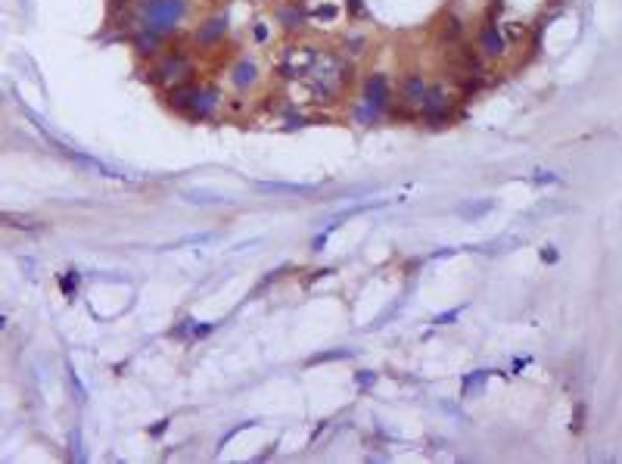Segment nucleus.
Instances as JSON below:
<instances>
[{"label": "nucleus", "instance_id": "nucleus-26", "mask_svg": "<svg viewBox=\"0 0 622 464\" xmlns=\"http://www.w3.org/2000/svg\"><path fill=\"white\" fill-rule=\"evenodd\" d=\"M255 38H258V41H265V38H267V28L258 26V28H255Z\"/></svg>", "mask_w": 622, "mask_h": 464}, {"label": "nucleus", "instance_id": "nucleus-15", "mask_svg": "<svg viewBox=\"0 0 622 464\" xmlns=\"http://www.w3.org/2000/svg\"><path fill=\"white\" fill-rule=\"evenodd\" d=\"M277 16H280L283 28H289V31L302 28V13H299V6H296V10H277Z\"/></svg>", "mask_w": 622, "mask_h": 464}, {"label": "nucleus", "instance_id": "nucleus-16", "mask_svg": "<svg viewBox=\"0 0 622 464\" xmlns=\"http://www.w3.org/2000/svg\"><path fill=\"white\" fill-rule=\"evenodd\" d=\"M352 356V349H336V352H321V356H311L309 365H321V361H336V358H345Z\"/></svg>", "mask_w": 622, "mask_h": 464}, {"label": "nucleus", "instance_id": "nucleus-1", "mask_svg": "<svg viewBox=\"0 0 622 464\" xmlns=\"http://www.w3.org/2000/svg\"><path fill=\"white\" fill-rule=\"evenodd\" d=\"M140 22L149 31L175 35L190 13V0H140Z\"/></svg>", "mask_w": 622, "mask_h": 464}, {"label": "nucleus", "instance_id": "nucleus-13", "mask_svg": "<svg viewBox=\"0 0 622 464\" xmlns=\"http://www.w3.org/2000/svg\"><path fill=\"white\" fill-rule=\"evenodd\" d=\"M184 200L193 203V206H218V203H231V196L212 191H184Z\"/></svg>", "mask_w": 622, "mask_h": 464}, {"label": "nucleus", "instance_id": "nucleus-19", "mask_svg": "<svg viewBox=\"0 0 622 464\" xmlns=\"http://www.w3.org/2000/svg\"><path fill=\"white\" fill-rule=\"evenodd\" d=\"M532 178L539 181V184H545V181H548V184H554V181H557V175H554V171H535Z\"/></svg>", "mask_w": 622, "mask_h": 464}, {"label": "nucleus", "instance_id": "nucleus-11", "mask_svg": "<svg viewBox=\"0 0 622 464\" xmlns=\"http://www.w3.org/2000/svg\"><path fill=\"white\" fill-rule=\"evenodd\" d=\"M231 81H234V88H240V91L252 88V84L258 81V66H255V62H252L249 57H243V60L237 62V66H234Z\"/></svg>", "mask_w": 622, "mask_h": 464}, {"label": "nucleus", "instance_id": "nucleus-10", "mask_svg": "<svg viewBox=\"0 0 622 464\" xmlns=\"http://www.w3.org/2000/svg\"><path fill=\"white\" fill-rule=\"evenodd\" d=\"M196 84L193 81H180V84H171L168 88V106L178 109V113H190L193 100H196Z\"/></svg>", "mask_w": 622, "mask_h": 464}, {"label": "nucleus", "instance_id": "nucleus-5", "mask_svg": "<svg viewBox=\"0 0 622 464\" xmlns=\"http://www.w3.org/2000/svg\"><path fill=\"white\" fill-rule=\"evenodd\" d=\"M479 53L485 60H501L507 53V38L501 35V28L495 22H485V28L479 31Z\"/></svg>", "mask_w": 622, "mask_h": 464}, {"label": "nucleus", "instance_id": "nucleus-22", "mask_svg": "<svg viewBox=\"0 0 622 464\" xmlns=\"http://www.w3.org/2000/svg\"><path fill=\"white\" fill-rule=\"evenodd\" d=\"M72 287H78V278H66V281H62V290H66V293H72Z\"/></svg>", "mask_w": 622, "mask_h": 464}, {"label": "nucleus", "instance_id": "nucleus-14", "mask_svg": "<svg viewBox=\"0 0 622 464\" xmlns=\"http://www.w3.org/2000/svg\"><path fill=\"white\" fill-rule=\"evenodd\" d=\"M461 35H463V22L458 19V16H448L442 26H439V41H442V44L461 41Z\"/></svg>", "mask_w": 622, "mask_h": 464}, {"label": "nucleus", "instance_id": "nucleus-6", "mask_svg": "<svg viewBox=\"0 0 622 464\" xmlns=\"http://www.w3.org/2000/svg\"><path fill=\"white\" fill-rule=\"evenodd\" d=\"M423 94H427V78H423V75L411 72V75L401 78V84H398V103L405 106V109H420Z\"/></svg>", "mask_w": 622, "mask_h": 464}, {"label": "nucleus", "instance_id": "nucleus-23", "mask_svg": "<svg viewBox=\"0 0 622 464\" xmlns=\"http://www.w3.org/2000/svg\"><path fill=\"white\" fill-rule=\"evenodd\" d=\"M349 6H352V13H355V16H364V6H361V0H349Z\"/></svg>", "mask_w": 622, "mask_h": 464}, {"label": "nucleus", "instance_id": "nucleus-17", "mask_svg": "<svg viewBox=\"0 0 622 464\" xmlns=\"http://www.w3.org/2000/svg\"><path fill=\"white\" fill-rule=\"evenodd\" d=\"M492 209V203H483V206H461V215L463 218H476V215H483V212H489Z\"/></svg>", "mask_w": 622, "mask_h": 464}, {"label": "nucleus", "instance_id": "nucleus-12", "mask_svg": "<svg viewBox=\"0 0 622 464\" xmlns=\"http://www.w3.org/2000/svg\"><path fill=\"white\" fill-rule=\"evenodd\" d=\"M258 191H265V193H293V196H299V193H314V184H287V181H262V184H258Z\"/></svg>", "mask_w": 622, "mask_h": 464}, {"label": "nucleus", "instance_id": "nucleus-25", "mask_svg": "<svg viewBox=\"0 0 622 464\" xmlns=\"http://www.w3.org/2000/svg\"><path fill=\"white\" fill-rule=\"evenodd\" d=\"M358 383H361V387H367V383H371V371H361V377H358Z\"/></svg>", "mask_w": 622, "mask_h": 464}, {"label": "nucleus", "instance_id": "nucleus-21", "mask_svg": "<svg viewBox=\"0 0 622 464\" xmlns=\"http://www.w3.org/2000/svg\"><path fill=\"white\" fill-rule=\"evenodd\" d=\"M541 259H545V262H557V249H554V247H545V249H541Z\"/></svg>", "mask_w": 622, "mask_h": 464}, {"label": "nucleus", "instance_id": "nucleus-24", "mask_svg": "<svg viewBox=\"0 0 622 464\" xmlns=\"http://www.w3.org/2000/svg\"><path fill=\"white\" fill-rule=\"evenodd\" d=\"M165 427H168V421H159V424H156V427H153V436H159V434H165Z\"/></svg>", "mask_w": 622, "mask_h": 464}, {"label": "nucleus", "instance_id": "nucleus-7", "mask_svg": "<svg viewBox=\"0 0 622 464\" xmlns=\"http://www.w3.org/2000/svg\"><path fill=\"white\" fill-rule=\"evenodd\" d=\"M218 103H221V91L218 88H200L196 91L193 106H190V115L193 119H209V115L218 109Z\"/></svg>", "mask_w": 622, "mask_h": 464}, {"label": "nucleus", "instance_id": "nucleus-2", "mask_svg": "<svg viewBox=\"0 0 622 464\" xmlns=\"http://www.w3.org/2000/svg\"><path fill=\"white\" fill-rule=\"evenodd\" d=\"M389 81H386V75H371L364 81V94H361V103L355 109L358 122L361 125H374L380 115L389 109Z\"/></svg>", "mask_w": 622, "mask_h": 464}, {"label": "nucleus", "instance_id": "nucleus-8", "mask_svg": "<svg viewBox=\"0 0 622 464\" xmlns=\"http://www.w3.org/2000/svg\"><path fill=\"white\" fill-rule=\"evenodd\" d=\"M227 31V16L224 13H218V16H212V19H206L200 28L193 31V41L200 44V47H206V44H215L218 38H221Z\"/></svg>", "mask_w": 622, "mask_h": 464}, {"label": "nucleus", "instance_id": "nucleus-4", "mask_svg": "<svg viewBox=\"0 0 622 464\" xmlns=\"http://www.w3.org/2000/svg\"><path fill=\"white\" fill-rule=\"evenodd\" d=\"M190 75H193V62H190V57H187L184 50H171V53H165V57L156 62L153 66V72H149V81H156V84H180V81H190Z\"/></svg>", "mask_w": 622, "mask_h": 464}, {"label": "nucleus", "instance_id": "nucleus-3", "mask_svg": "<svg viewBox=\"0 0 622 464\" xmlns=\"http://www.w3.org/2000/svg\"><path fill=\"white\" fill-rule=\"evenodd\" d=\"M420 115L430 128H445L451 122V91H448V84H427V94L420 100Z\"/></svg>", "mask_w": 622, "mask_h": 464}, {"label": "nucleus", "instance_id": "nucleus-18", "mask_svg": "<svg viewBox=\"0 0 622 464\" xmlns=\"http://www.w3.org/2000/svg\"><path fill=\"white\" fill-rule=\"evenodd\" d=\"M461 312H463V309H451V312H445V315H439V318H436V324H451V321H454V318H458V315H461Z\"/></svg>", "mask_w": 622, "mask_h": 464}, {"label": "nucleus", "instance_id": "nucleus-9", "mask_svg": "<svg viewBox=\"0 0 622 464\" xmlns=\"http://www.w3.org/2000/svg\"><path fill=\"white\" fill-rule=\"evenodd\" d=\"M165 38L168 35H159V31H149L140 26L137 31H134V50L140 53V57H156V53L165 47Z\"/></svg>", "mask_w": 622, "mask_h": 464}, {"label": "nucleus", "instance_id": "nucleus-20", "mask_svg": "<svg viewBox=\"0 0 622 464\" xmlns=\"http://www.w3.org/2000/svg\"><path fill=\"white\" fill-rule=\"evenodd\" d=\"M501 10H504V0H495V4L489 6V22L495 19V16H501Z\"/></svg>", "mask_w": 622, "mask_h": 464}]
</instances>
